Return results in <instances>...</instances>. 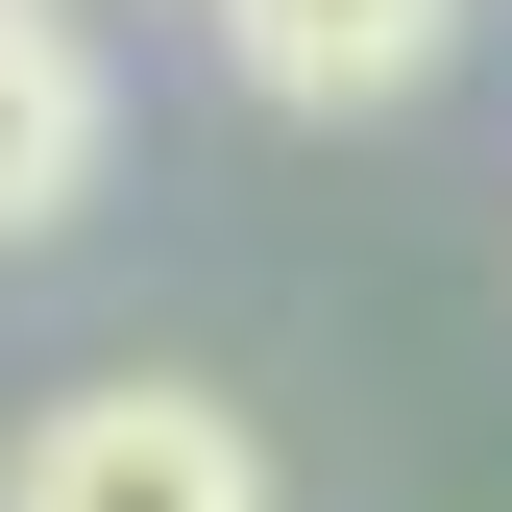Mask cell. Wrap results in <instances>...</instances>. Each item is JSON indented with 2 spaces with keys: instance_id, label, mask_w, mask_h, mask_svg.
I'll list each match as a JSON object with an SVG mask.
<instances>
[{
  "instance_id": "obj_1",
  "label": "cell",
  "mask_w": 512,
  "mask_h": 512,
  "mask_svg": "<svg viewBox=\"0 0 512 512\" xmlns=\"http://www.w3.org/2000/svg\"><path fill=\"white\" fill-rule=\"evenodd\" d=\"M0 512H269V415L196 366H98L0 439Z\"/></svg>"
},
{
  "instance_id": "obj_2",
  "label": "cell",
  "mask_w": 512,
  "mask_h": 512,
  "mask_svg": "<svg viewBox=\"0 0 512 512\" xmlns=\"http://www.w3.org/2000/svg\"><path fill=\"white\" fill-rule=\"evenodd\" d=\"M439 49H464V0H220V74L293 122H391Z\"/></svg>"
},
{
  "instance_id": "obj_3",
  "label": "cell",
  "mask_w": 512,
  "mask_h": 512,
  "mask_svg": "<svg viewBox=\"0 0 512 512\" xmlns=\"http://www.w3.org/2000/svg\"><path fill=\"white\" fill-rule=\"evenodd\" d=\"M98 147H122V98H98V49L49 25V0H0V244H49L98 196Z\"/></svg>"
}]
</instances>
